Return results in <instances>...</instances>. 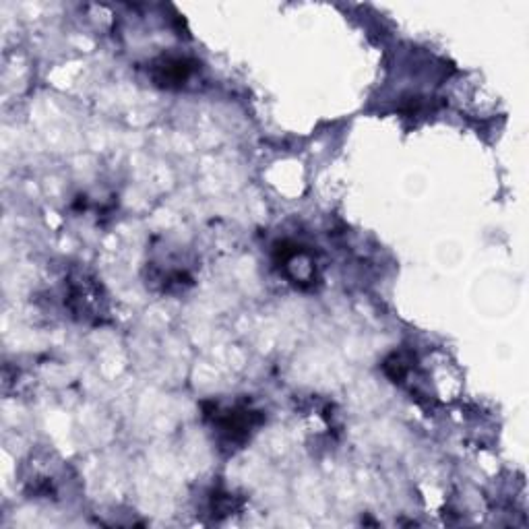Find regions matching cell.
Masks as SVG:
<instances>
[{
    "label": "cell",
    "instance_id": "1",
    "mask_svg": "<svg viewBox=\"0 0 529 529\" xmlns=\"http://www.w3.org/2000/svg\"><path fill=\"white\" fill-rule=\"evenodd\" d=\"M213 428L220 434V439L226 445H242L251 437V432L261 424V414L251 408H213V412L207 414Z\"/></svg>",
    "mask_w": 529,
    "mask_h": 529
},
{
    "label": "cell",
    "instance_id": "2",
    "mask_svg": "<svg viewBox=\"0 0 529 529\" xmlns=\"http://www.w3.org/2000/svg\"><path fill=\"white\" fill-rule=\"evenodd\" d=\"M193 69L195 65L189 58L166 56V58H160L151 67V77L162 87H180L189 81V77L193 75Z\"/></svg>",
    "mask_w": 529,
    "mask_h": 529
}]
</instances>
